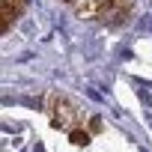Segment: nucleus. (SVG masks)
<instances>
[{
    "label": "nucleus",
    "mask_w": 152,
    "mask_h": 152,
    "mask_svg": "<svg viewBox=\"0 0 152 152\" xmlns=\"http://www.w3.org/2000/svg\"><path fill=\"white\" fill-rule=\"evenodd\" d=\"M51 122H54V128H72L75 125V119H78V110H75L63 96H51Z\"/></svg>",
    "instance_id": "f257e3e1"
},
{
    "label": "nucleus",
    "mask_w": 152,
    "mask_h": 152,
    "mask_svg": "<svg viewBox=\"0 0 152 152\" xmlns=\"http://www.w3.org/2000/svg\"><path fill=\"white\" fill-rule=\"evenodd\" d=\"M69 137H72V143H75V146H87V143H90V134H87V131H81V128H72V134H69Z\"/></svg>",
    "instance_id": "f03ea898"
},
{
    "label": "nucleus",
    "mask_w": 152,
    "mask_h": 152,
    "mask_svg": "<svg viewBox=\"0 0 152 152\" xmlns=\"http://www.w3.org/2000/svg\"><path fill=\"white\" fill-rule=\"evenodd\" d=\"M66 3H78V0H66Z\"/></svg>",
    "instance_id": "7ed1b4c3"
}]
</instances>
